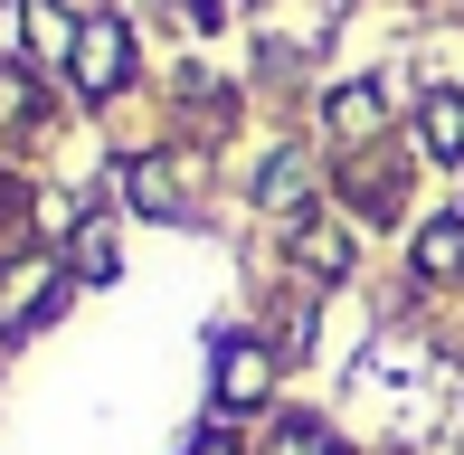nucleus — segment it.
I'll use <instances>...</instances> for the list:
<instances>
[{"label":"nucleus","mask_w":464,"mask_h":455,"mask_svg":"<svg viewBox=\"0 0 464 455\" xmlns=\"http://www.w3.org/2000/svg\"><path fill=\"white\" fill-rule=\"evenodd\" d=\"M38 314H57V266H19V276H0V333H38Z\"/></svg>","instance_id":"nucleus-1"},{"label":"nucleus","mask_w":464,"mask_h":455,"mask_svg":"<svg viewBox=\"0 0 464 455\" xmlns=\"http://www.w3.org/2000/svg\"><path fill=\"white\" fill-rule=\"evenodd\" d=\"M123 57H133V38H123L114 19H95V29L76 38V86H86V95H114L123 86Z\"/></svg>","instance_id":"nucleus-2"},{"label":"nucleus","mask_w":464,"mask_h":455,"mask_svg":"<svg viewBox=\"0 0 464 455\" xmlns=\"http://www.w3.org/2000/svg\"><path fill=\"white\" fill-rule=\"evenodd\" d=\"M266 380H276V370H266V351H256V342H237V351L218 361V399H227V408L266 399Z\"/></svg>","instance_id":"nucleus-3"},{"label":"nucleus","mask_w":464,"mask_h":455,"mask_svg":"<svg viewBox=\"0 0 464 455\" xmlns=\"http://www.w3.org/2000/svg\"><path fill=\"white\" fill-rule=\"evenodd\" d=\"M417 266H427V276H455L464 266V218H436L427 237H417Z\"/></svg>","instance_id":"nucleus-4"},{"label":"nucleus","mask_w":464,"mask_h":455,"mask_svg":"<svg viewBox=\"0 0 464 455\" xmlns=\"http://www.w3.org/2000/svg\"><path fill=\"white\" fill-rule=\"evenodd\" d=\"M427 152H464V105H455V95H427Z\"/></svg>","instance_id":"nucleus-5"},{"label":"nucleus","mask_w":464,"mask_h":455,"mask_svg":"<svg viewBox=\"0 0 464 455\" xmlns=\"http://www.w3.org/2000/svg\"><path fill=\"white\" fill-rule=\"evenodd\" d=\"M76 266H86V276H114V228H86V247H76Z\"/></svg>","instance_id":"nucleus-6"},{"label":"nucleus","mask_w":464,"mask_h":455,"mask_svg":"<svg viewBox=\"0 0 464 455\" xmlns=\"http://www.w3.org/2000/svg\"><path fill=\"white\" fill-rule=\"evenodd\" d=\"M285 455H332V446L313 437V427H294V437H285Z\"/></svg>","instance_id":"nucleus-7"},{"label":"nucleus","mask_w":464,"mask_h":455,"mask_svg":"<svg viewBox=\"0 0 464 455\" xmlns=\"http://www.w3.org/2000/svg\"><path fill=\"white\" fill-rule=\"evenodd\" d=\"M189 455H227V437H199V446H189Z\"/></svg>","instance_id":"nucleus-8"}]
</instances>
